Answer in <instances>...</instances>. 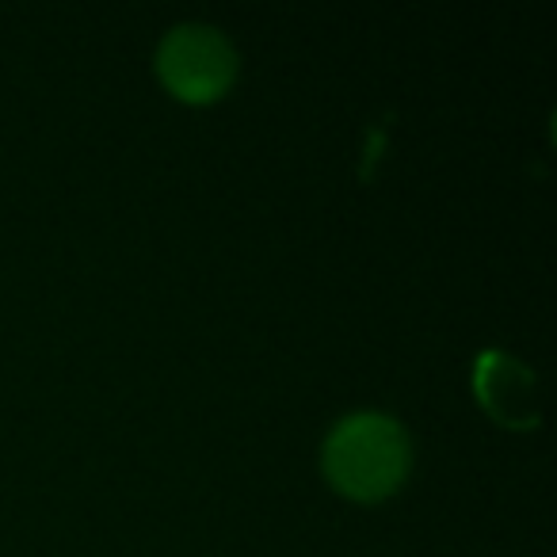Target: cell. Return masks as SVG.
Segmentation results:
<instances>
[{"instance_id": "6da1fadb", "label": "cell", "mask_w": 557, "mask_h": 557, "mask_svg": "<svg viewBox=\"0 0 557 557\" xmlns=\"http://www.w3.org/2000/svg\"><path fill=\"white\" fill-rule=\"evenodd\" d=\"M325 473L344 496L382 500L409 473V440L394 417L356 412L325 440Z\"/></svg>"}, {"instance_id": "7a4b0ae2", "label": "cell", "mask_w": 557, "mask_h": 557, "mask_svg": "<svg viewBox=\"0 0 557 557\" xmlns=\"http://www.w3.org/2000/svg\"><path fill=\"white\" fill-rule=\"evenodd\" d=\"M157 73L172 96L187 103H210L237 81V50L207 24H184L164 35L157 50Z\"/></svg>"}, {"instance_id": "3957f363", "label": "cell", "mask_w": 557, "mask_h": 557, "mask_svg": "<svg viewBox=\"0 0 557 557\" xmlns=\"http://www.w3.org/2000/svg\"><path fill=\"white\" fill-rule=\"evenodd\" d=\"M478 394L485 401V409L493 412L496 420H504L508 428H531L539 420V409H534V374L527 371L523 363H516L504 351H485L478 359Z\"/></svg>"}]
</instances>
